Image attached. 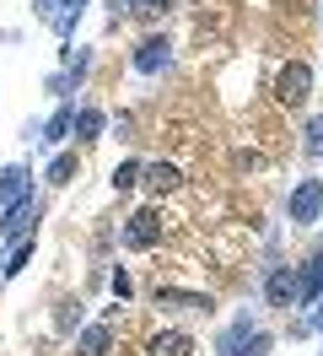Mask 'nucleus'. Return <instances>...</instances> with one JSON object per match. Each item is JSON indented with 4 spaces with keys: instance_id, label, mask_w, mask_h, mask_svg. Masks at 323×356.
Listing matches in <instances>:
<instances>
[{
    "instance_id": "nucleus-1",
    "label": "nucleus",
    "mask_w": 323,
    "mask_h": 356,
    "mask_svg": "<svg viewBox=\"0 0 323 356\" xmlns=\"http://www.w3.org/2000/svg\"><path fill=\"white\" fill-rule=\"evenodd\" d=\"M119 243L135 248V254H146V248L162 243V211L156 205H146V211H135L124 227H119Z\"/></svg>"
},
{
    "instance_id": "nucleus-2",
    "label": "nucleus",
    "mask_w": 323,
    "mask_h": 356,
    "mask_svg": "<svg viewBox=\"0 0 323 356\" xmlns=\"http://www.w3.org/2000/svg\"><path fill=\"white\" fill-rule=\"evenodd\" d=\"M275 97L285 103V108H301V103L313 97V65H307V60L280 65V76H275Z\"/></svg>"
},
{
    "instance_id": "nucleus-3",
    "label": "nucleus",
    "mask_w": 323,
    "mask_h": 356,
    "mask_svg": "<svg viewBox=\"0 0 323 356\" xmlns=\"http://www.w3.org/2000/svg\"><path fill=\"white\" fill-rule=\"evenodd\" d=\"M33 227H38V195H33V189H22L17 200L6 205V216H0V238L22 243V238H27Z\"/></svg>"
},
{
    "instance_id": "nucleus-4",
    "label": "nucleus",
    "mask_w": 323,
    "mask_h": 356,
    "mask_svg": "<svg viewBox=\"0 0 323 356\" xmlns=\"http://www.w3.org/2000/svg\"><path fill=\"white\" fill-rule=\"evenodd\" d=\"M323 216V178H301L291 189V222L297 227H313Z\"/></svg>"
},
{
    "instance_id": "nucleus-5",
    "label": "nucleus",
    "mask_w": 323,
    "mask_h": 356,
    "mask_svg": "<svg viewBox=\"0 0 323 356\" xmlns=\"http://www.w3.org/2000/svg\"><path fill=\"white\" fill-rule=\"evenodd\" d=\"M264 302L270 308H297V265H275L264 275Z\"/></svg>"
},
{
    "instance_id": "nucleus-6",
    "label": "nucleus",
    "mask_w": 323,
    "mask_h": 356,
    "mask_svg": "<svg viewBox=\"0 0 323 356\" xmlns=\"http://www.w3.org/2000/svg\"><path fill=\"white\" fill-rule=\"evenodd\" d=\"M167 65H172L167 38H146V44L135 49V70H140V76H156V70H167Z\"/></svg>"
},
{
    "instance_id": "nucleus-7",
    "label": "nucleus",
    "mask_w": 323,
    "mask_h": 356,
    "mask_svg": "<svg viewBox=\"0 0 323 356\" xmlns=\"http://www.w3.org/2000/svg\"><path fill=\"white\" fill-rule=\"evenodd\" d=\"M76 356H113V324H86L81 334H76Z\"/></svg>"
},
{
    "instance_id": "nucleus-8",
    "label": "nucleus",
    "mask_w": 323,
    "mask_h": 356,
    "mask_svg": "<svg viewBox=\"0 0 323 356\" xmlns=\"http://www.w3.org/2000/svg\"><path fill=\"white\" fill-rule=\"evenodd\" d=\"M189 351H194V340L183 330H156L146 340V356H189Z\"/></svg>"
},
{
    "instance_id": "nucleus-9",
    "label": "nucleus",
    "mask_w": 323,
    "mask_h": 356,
    "mask_svg": "<svg viewBox=\"0 0 323 356\" xmlns=\"http://www.w3.org/2000/svg\"><path fill=\"white\" fill-rule=\"evenodd\" d=\"M140 184H146L151 195H172V189L183 184V173H178L172 162H146V173H140Z\"/></svg>"
},
{
    "instance_id": "nucleus-10",
    "label": "nucleus",
    "mask_w": 323,
    "mask_h": 356,
    "mask_svg": "<svg viewBox=\"0 0 323 356\" xmlns=\"http://www.w3.org/2000/svg\"><path fill=\"white\" fill-rule=\"evenodd\" d=\"M248 340H254V318H248V313H237V324L215 340V356H242V346H248Z\"/></svg>"
},
{
    "instance_id": "nucleus-11",
    "label": "nucleus",
    "mask_w": 323,
    "mask_h": 356,
    "mask_svg": "<svg viewBox=\"0 0 323 356\" xmlns=\"http://www.w3.org/2000/svg\"><path fill=\"white\" fill-rule=\"evenodd\" d=\"M162 302H172V308H194V313H210L215 308L205 291H178V286H156V308H162Z\"/></svg>"
},
{
    "instance_id": "nucleus-12",
    "label": "nucleus",
    "mask_w": 323,
    "mask_h": 356,
    "mask_svg": "<svg viewBox=\"0 0 323 356\" xmlns=\"http://www.w3.org/2000/svg\"><path fill=\"white\" fill-rule=\"evenodd\" d=\"M22 189H33V173L22 168V162H11V168H0V205H11L22 195Z\"/></svg>"
},
{
    "instance_id": "nucleus-13",
    "label": "nucleus",
    "mask_w": 323,
    "mask_h": 356,
    "mask_svg": "<svg viewBox=\"0 0 323 356\" xmlns=\"http://www.w3.org/2000/svg\"><path fill=\"white\" fill-rule=\"evenodd\" d=\"M103 124H108V113H103V108H76V130H70V135L97 140V135H103Z\"/></svg>"
},
{
    "instance_id": "nucleus-14",
    "label": "nucleus",
    "mask_w": 323,
    "mask_h": 356,
    "mask_svg": "<svg viewBox=\"0 0 323 356\" xmlns=\"http://www.w3.org/2000/svg\"><path fill=\"white\" fill-rule=\"evenodd\" d=\"M76 130V108H70V103H65L60 113H54V119H49V124H43V140H49V146H54V140H65V135Z\"/></svg>"
},
{
    "instance_id": "nucleus-15",
    "label": "nucleus",
    "mask_w": 323,
    "mask_h": 356,
    "mask_svg": "<svg viewBox=\"0 0 323 356\" xmlns=\"http://www.w3.org/2000/svg\"><path fill=\"white\" fill-rule=\"evenodd\" d=\"M49 184H54V189H65V184H70V178H76V152H60L54 156V162H49Z\"/></svg>"
},
{
    "instance_id": "nucleus-16",
    "label": "nucleus",
    "mask_w": 323,
    "mask_h": 356,
    "mask_svg": "<svg viewBox=\"0 0 323 356\" xmlns=\"http://www.w3.org/2000/svg\"><path fill=\"white\" fill-rule=\"evenodd\" d=\"M33 265V238H22L17 254H11V265H0V281H11V275H22V270Z\"/></svg>"
},
{
    "instance_id": "nucleus-17",
    "label": "nucleus",
    "mask_w": 323,
    "mask_h": 356,
    "mask_svg": "<svg viewBox=\"0 0 323 356\" xmlns=\"http://www.w3.org/2000/svg\"><path fill=\"white\" fill-rule=\"evenodd\" d=\"M140 173H146V162H135V156H129V162H119V168H113V189H135V184H140Z\"/></svg>"
},
{
    "instance_id": "nucleus-18",
    "label": "nucleus",
    "mask_w": 323,
    "mask_h": 356,
    "mask_svg": "<svg viewBox=\"0 0 323 356\" xmlns=\"http://www.w3.org/2000/svg\"><path fill=\"white\" fill-rule=\"evenodd\" d=\"M301 152H307V156H323V113H318V119H307V135H301Z\"/></svg>"
},
{
    "instance_id": "nucleus-19",
    "label": "nucleus",
    "mask_w": 323,
    "mask_h": 356,
    "mask_svg": "<svg viewBox=\"0 0 323 356\" xmlns=\"http://www.w3.org/2000/svg\"><path fill=\"white\" fill-rule=\"evenodd\" d=\"M108 286H113V297H119V302H129V297H135V281H129V270H113V275H108Z\"/></svg>"
},
{
    "instance_id": "nucleus-20",
    "label": "nucleus",
    "mask_w": 323,
    "mask_h": 356,
    "mask_svg": "<svg viewBox=\"0 0 323 356\" xmlns=\"http://www.w3.org/2000/svg\"><path fill=\"white\" fill-rule=\"evenodd\" d=\"M54 324H60V334H70V330H76V324H81V302H65Z\"/></svg>"
},
{
    "instance_id": "nucleus-21",
    "label": "nucleus",
    "mask_w": 323,
    "mask_h": 356,
    "mask_svg": "<svg viewBox=\"0 0 323 356\" xmlns=\"http://www.w3.org/2000/svg\"><path fill=\"white\" fill-rule=\"evenodd\" d=\"M242 356H270V334H258V330H254V340L242 346Z\"/></svg>"
},
{
    "instance_id": "nucleus-22",
    "label": "nucleus",
    "mask_w": 323,
    "mask_h": 356,
    "mask_svg": "<svg viewBox=\"0 0 323 356\" xmlns=\"http://www.w3.org/2000/svg\"><path fill=\"white\" fill-rule=\"evenodd\" d=\"M108 6H113V11H108V17H113V22H119V17H129V11H135V6H140V0H108Z\"/></svg>"
},
{
    "instance_id": "nucleus-23",
    "label": "nucleus",
    "mask_w": 323,
    "mask_h": 356,
    "mask_svg": "<svg viewBox=\"0 0 323 356\" xmlns=\"http://www.w3.org/2000/svg\"><path fill=\"white\" fill-rule=\"evenodd\" d=\"M172 0H140V6H135V11H146V17H156V11H167Z\"/></svg>"
}]
</instances>
